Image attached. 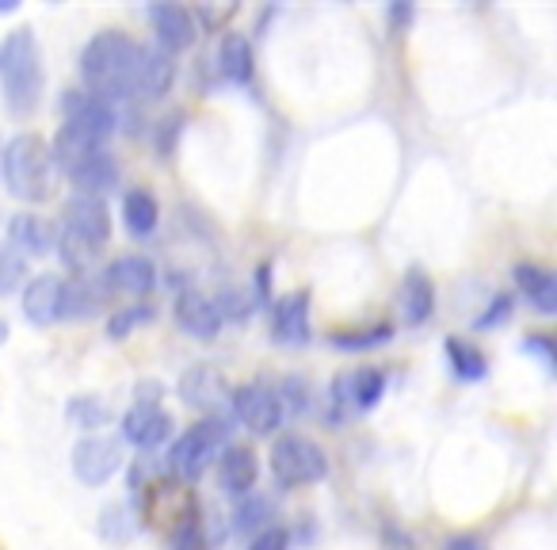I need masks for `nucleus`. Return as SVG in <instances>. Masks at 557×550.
Instances as JSON below:
<instances>
[{
	"label": "nucleus",
	"mask_w": 557,
	"mask_h": 550,
	"mask_svg": "<svg viewBox=\"0 0 557 550\" xmlns=\"http://www.w3.org/2000/svg\"><path fill=\"white\" fill-rule=\"evenodd\" d=\"M157 318V310L149 303H138V306H123V310H115L108 318V337L111 341H126L131 333H138L141 326H149V321Z\"/></svg>",
	"instance_id": "obj_30"
},
{
	"label": "nucleus",
	"mask_w": 557,
	"mask_h": 550,
	"mask_svg": "<svg viewBox=\"0 0 557 550\" xmlns=\"http://www.w3.org/2000/svg\"><path fill=\"white\" fill-rule=\"evenodd\" d=\"M511 276H516V288H519V295L527 298V306H531L534 314H542V318H554V314H557V280H554V271L542 268V264H519Z\"/></svg>",
	"instance_id": "obj_23"
},
{
	"label": "nucleus",
	"mask_w": 557,
	"mask_h": 550,
	"mask_svg": "<svg viewBox=\"0 0 557 550\" xmlns=\"http://www.w3.org/2000/svg\"><path fill=\"white\" fill-rule=\"evenodd\" d=\"M0 180L20 203H47L58 184V164L50 157V142L35 131H24L4 146Z\"/></svg>",
	"instance_id": "obj_3"
},
{
	"label": "nucleus",
	"mask_w": 557,
	"mask_h": 550,
	"mask_svg": "<svg viewBox=\"0 0 557 550\" xmlns=\"http://www.w3.org/2000/svg\"><path fill=\"white\" fill-rule=\"evenodd\" d=\"M447 550H488V542L481 539V535H455V539L447 542Z\"/></svg>",
	"instance_id": "obj_37"
},
{
	"label": "nucleus",
	"mask_w": 557,
	"mask_h": 550,
	"mask_svg": "<svg viewBox=\"0 0 557 550\" xmlns=\"http://www.w3.org/2000/svg\"><path fill=\"white\" fill-rule=\"evenodd\" d=\"M62 111H65V123L92 134V138H100L103 146H108V138L115 134V123H119L115 108H111L108 100H100V96L85 93V88H70V93L62 96Z\"/></svg>",
	"instance_id": "obj_12"
},
{
	"label": "nucleus",
	"mask_w": 557,
	"mask_h": 550,
	"mask_svg": "<svg viewBox=\"0 0 557 550\" xmlns=\"http://www.w3.org/2000/svg\"><path fill=\"white\" fill-rule=\"evenodd\" d=\"M62 288L65 280H58V276H35V280L24 283V318L35 329L62 321Z\"/></svg>",
	"instance_id": "obj_18"
},
{
	"label": "nucleus",
	"mask_w": 557,
	"mask_h": 550,
	"mask_svg": "<svg viewBox=\"0 0 557 550\" xmlns=\"http://www.w3.org/2000/svg\"><path fill=\"white\" fill-rule=\"evenodd\" d=\"M9 245L20 256H50L58 245V230L39 215H12L9 218Z\"/></svg>",
	"instance_id": "obj_22"
},
{
	"label": "nucleus",
	"mask_w": 557,
	"mask_h": 550,
	"mask_svg": "<svg viewBox=\"0 0 557 550\" xmlns=\"http://www.w3.org/2000/svg\"><path fill=\"white\" fill-rule=\"evenodd\" d=\"M397 310H401L405 326H412V329L424 326V321L435 314V288L420 268H412L401 280V291H397Z\"/></svg>",
	"instance_id": "obj_24"
},
{
	"label": "nucleus",
	"mask_w": 557,
	"mask_h": 550,
	"mask_svg": "<svg viewBox=\"0 0 557 550\" xmlns=\"http://www.w3.org/2000/svg\"><path fill=\"white\" fill-rule=\"evenodd\" d=\"M230 410L252 436H271L287 417L283 402H278V390H271L268 382H248V387L233 390Z\"/></svg>",
	"instance_id": "obj_8"
},
{
	"label": "nucleus",
	"mask_w": 557,
	"mask_h": 550,
	"mask_svg": "<svg viewBox=\"0 0 557 550\" xmlns=\"http://www.w3.org/2000/svg\"><path fill=\"white\" fill-rule=\"evenodd\" d=\"M65 176L73 180L77 195H96V199H103V192H111V187L119 184V161L108 154V149H96V154H88L85 161L65 169Z\"/></svg>",
	"instance_id": "obj_21"
},
{
	"label": "nucleus",
	"mask_w": 557,
	"mask_h": 550,
	"mask_svg": "<svg viewBox=\"0 0 557 550\" xmlns=\"http://www.w3.org/2000/svg\"><path fill=\"white\" fill-rule=\"evenodd\" d=\"M218 478H222V489L230 497H248L256 493V481H260V463H256L252 448H240V443H230V448L218 455Z\"/></svg>",
	"instance_id": "obj_19"
},
{
	"label": "nucleus",
	"mask_w": 557,
	"mask_h": 550,
	"mask_svg": "<svg viewBox=\"0 0 557 550\" xmlns=\"http://www.w3.org/2000/svg\"><path fill=\"white\" fill-rule=\"evenodd\" d=\"M409 20H412L409 4H394V9H389V24H394V32H401V24H409Z\"/></svg>",
	"instance_id": "obj_38"
},
{
	"label": "nucleus",
	"mask_w": 557,
	"mask_h": 550,
	"mask_svg": "<svg viewBox=\"0 0 557 550\" xmlns=\"http://www.w3.org/2000/svg\"><path fill=\"white\" fill-rule=\"evenodd\" d=\"M9 333H12V329H9V321H4V318H0V344H4V341H9Z\"/></svg>",
	"instance_id": "obj_39"
},
{
	"label": "nucleus",
	"mask_w": 557,
	"mask_h": 550,
	"mask_svg": "<svg viewBox=\"0 0 557 550\" xmlns=\"http://www.w3.org/2000/svg\"><path fill=\"white\" fill-rule=\"evenodd\" d=\"M0 157H4V142H0Z\"/></svg>",
	"instance_id": "obj_40"
},
{
	"label": "nucleus",
	"mask_w": 557,
	"mask_h": 550,
	"mask_svg": "<svg viewBox=\"0 0 557 550\" xmlns=\"http://www.w3.org/2000/svg\"><path fill=\"white\" fill-rule=\"evenodd\" d=\"M394 341V326H374V329H356V333H336L333 349L341 352H371L382 349V344Z\"/></svg>",
	"instance_id": "obj_32"
},
{
	"label": "nucleus",
	"mask_w": 557,
	"mask_h": 550,
	"mask_svg": "<svg viewBox=\"0 0 557 550\" xmlns=\"http://www.w3.org/2000/svg\"><path fill=\"white\" fill-rule=\"evenodd\" d=\"M176 326H180V333L195 337V341H214L218 329L225 326V318L210 295H202V291H184V295L176 298Z\"/></svg>",
	"instance_id": "obj_16"
},
{
	"label": "nucleus",
	"mask_w": 557,
	"mask_h": 550,
	"mask_svg": "<svg viewBox=\"0 0 557 550\" xmlns=\"http://www.w3.org/2000/svg\"><path fill=\"white\" fill-rule=\"evenodd\" d=\"M141 42L123 32H100L88 39L85 54H81V77H85V93L100 96V100H131L134 73H138Z\"/></svg>",
	"instance_id": "obj_1"
},
{
	"label": "nucleus",
	"mask_w": 557,
	"mask_h": 550,
	"mask_svg": "<svg viewBox=\"0 0 557 550\" xmlns=\"http://www.w3.org/2000/svg\"><path fill=\"white\" fill-rule=\"evenodd\" d=\"M149 24H153V35H157V47L164 54H180L195 42L199 35V24H195L191 9L184 4H153L149 9Z\"/></svg>",
	"instance_id": "obj_15"
},
{
	"label": "nucleus",
	"mask_w": 557,
	"mask_h": 550,
	"mask_svg": "<svg viewBox=\"0 0 557 550\" xmlns=\"http://www.w3.org/2000/svg\"><path fill=\"white\" fill-rule=\"evenodd\" d=\"M523 352H527V356H539V359H542V367H546V371H554V337L531 333V337L523 341Z\"/></svg>",
	"instance_id": "obj_34"
},
{
	"label": "nucleus",
	"mask_w": 557,
	"mask_h": 550,
	"mask_svg": "<svg viewBox=\"0 0 557 550\" xmlns=\"http://www.w3.org/2000/svg\"><path fill=\"white\" fill-rule=\"evenodd\" d=\"M214 65H218V77L230 81V85H237V88L252 85V73H256L252 42H248L240 32H225L222 39H218Z\"/></svg>",
	"instance_id": "obj_20"
},
{
	"label": "nucleus",
	"mask_w": 557,
	"mask_h": 550,
	"mask_svg": "<svg viewBox=\"0 0 557 550\" xmlns=\"http://www.w3.org/2000/svg\"><path fill=\"white\" fill-rule=\"evenodd\" d=\"M176 81V62L161 47H141L138 73H134L131 100H161Z\"/></svg>",
	"instance_id": "obj_17"
},
{
	"label": "nucleus",
	"mask_w": 557,
	"mask_h": 550,
	"mask_svg": "<svg viewBox=\"0 0 557 550\" xmlns=\"http://www.w3.org/2000/svg\"><path fill=\"white\" fill-rule=\"evenodd\" d=\"M157 222H161V207H157V199L146 192V187H131V192L123 195L126 233H134V237H149V233L157 230Z\"/></svg>",
	"instance_id": "obj_25"
},
{
	"label": "nucleus",
	"mask_w": 557,
	"mask_h": 550,
	"mask_svg": "<svg viewBox=\"0 0 557 550\" xmlns=\"http://www.w3.org/2000/svg\"><path fill=\"white\" fill-rule=\"evenodd\" d=\"M42 85H47V73H42L39 39H35L32 27H12L0 39V96H4V108L20 119L32 115L42 100Z\"/></svg>",
	"instance_id": "obj_2"
},
{
	"label": "nucleus",
	"mask_w": 557,
	"mask_h": 550,
	"mask_svg": "<svg viewBox=\"0 0 557 550\" xmlns=\"http://www.w3.org/2000/svg\"><path fill=\"white\" fill-rule=\"evenodd\" d=\"M508 318H511V298L500 295V298H493V303H488V314H481V318H478V329L504 326Z\"/></svg>",
	"instance_id": "obj_36"
},
{
	"label": "nucleus",
	"mask_w": 557,
	"mask_h": 550,
	"mask_svg": "<svg viewBox=\"0 0 557 550\" xmlns=\"http://www.w3.org/2000/svg\"><path fill=\"white\" fill-rule=\"evenodd\" d=\"M103 291L126 298H146L157 291V264L141 253H123L103 271Z\"/></svg>",
	"instance_id": "obj_11"
},
{
	"label": "nucleus",
	"mask_w": 557,
	"mask_h": 550,
	"mask_svg": "<svg viewBox=\"0 0 557 550\" xmlns=\"http://www.w3.org/2000/svg\"><path fill=\"white\" fill-rule=\"evenodd\" d=\"M180 398H184L187 410L202 413V417H225L233 390H230V382L222 379V371L199 364L180 375Z\"/></svg>",
	"instance_id": "obj_9"
},
{
	"label": "nucleus",
	"mask_w": 557,
	"mask_h": 550,
	"mask_svg": "<svg viewBox=\"0 0 557 550\" xmlns=\"http://www.w3.org/2000/svg\"><path fill=\"white\" fill-rule=\"evenodd\" d=\"M271 337L283 349H302L310 344V291H290L275 303L271 314Z\"/></svg>",
	"instance_id": "obj_14"
},
{
	"label": "nucleus",
	"mask_w": 557,
	"mask_h": 550,
	"mask_svg": "<svg viewBox=\"0 0 557 550\" xmlns=\"http://www.w3.org/2000/svg\"><path fill=\"white\" fill-rule=\"evenodd\" d=\"M70 463H73V474H77L81 486L100 489L123 470V443L108 432H92V436H85V440H77Z\"/></svg>",
	"instance_id": "obj_7"
},
{
	"label": "nucleus",
	"mask_w": 557,
	"mask_h": 550,
	"mask_svg": "<svg viewBox=\"0 0 557 550\" xmlns=\"http://www.w3.org/2000/svg\"><path fill=\"white\" fill-rule=\"evenodd\" d=\"M131 509L126 504H108L100 512V539H108L111 547H123L126 539L134 535V524H131Z\"/></svg>",
	"instance_id": "obj_33"
},
{
	"label": "nucleus",
	"mask_w": 557,
	"mask_h": 550,
	"mask_svg": "<svg viewBox=\"0 0 557 550\" xmlns=\"http://www.w3.org/2000/svg\"><path fill=\"white\" fill-rule=\"evenodd\" d=\"M271 478L278 489H302L318 486L329 478V455L321 443L306 436H283L271 443Z\"/></svg>",
	"instance_id": "obj_5"
},
{
	"label": "nucleus",
	"mask_w": 557,
	"mask_h": 550,
	"mask_svg": "<svg viewBox=\"0 0 557 550\" xmlns=\"http://www.w3.org/2000/svg\"><path fill=\"white\" fill-rule=\"evenodd\" d=\"M172 417L161 410V405H149V402H134L131 410L123 413V440L138 451H153L161 443L172 440Z\"/></svg>",
	"instance_id": "obj_13"
},
{
	"label": "nucleus",
	"mask_w": 557,
	"mask_h": 550,
	"mask_svg": "<svg viewBox=\"0 0 557 550\" xmlns=\"http://www.w3.org/2000/svg\"><path fill=\"white\" fill-rule=\"evenodd\" d=\"M248 550H290V535L283 527H268V531L252 535Z\"/></svg>",
	"instance_id": "obj_35"
},
{
	"label": "nucleus",
	"mask_w": 557,
	"mask_h": 550,
	"mask_svg": "<svg viewBox=\"0 0 557 550\" xmlns=\"http://www.w3.org/2000/svg\"><path fill=\"white\" fill-rule=\"evenodd\" d=\"M268 520H271V501H268V497H260V493L240 497V504H237V531L240 535L268 531V527H271Z\"/></svg>",
	"instance_id": "obj_31"
},
{
	"label": "nucleus",
	"mask_w": 557,
	"mask_h": 550,
	"mask_svg": "<svg viewBox=\"0 0 557 550\" xmlns=\"http://www.w3.org/2000/svg\"><path fill=\"white\" fill-rule=\"evenodd\" d=\"M65 420H70L77 432L92 436V432H103V428H108L111 410L100 402V398L81 394V398H70V405H65Z\"/></svg>",
	"instance_id": "obj_27"
},
{
	"label": "nucleus",
	"mask_w": 557,
	"mask_h": 550,
	"mask_svg": "<svg viewBox=\"0 0 557 550\" xmlns=\"http://www.w3.org/2000/svg\"><path fill=\"white\" fill-rule=\"evenodd\" d=\"M230 417H202L199 425H191L169 451V474L180 486L199 481L210 466L218 463L225 448H230Z\"/></svg>",
	"instance_id": "obj_4"
},
{
	"label": "nucleus",
	"mask_w": 557,
	"mask_h": 550,
	"mask_svg": "<svg viewBox=\"0 0 557 550\" xmlns=\"http://www.w3.org/2000/svg\"><path fill=\"white\" fill-rule=\"evenodd\" d=\"M100 288L88 276H73L62 288V318H92L100 314Z\"/></svg>",
	"instance_id": "obj_26"
},
{
	"label": "nucleus",
	"mask_w": 557,
	"mask_h": 550,
	"mask_svg": "<svg viewBox=\"0 0 557 550\" xmlns=\"http://www.w3.org/2000/svg\"><path fill=\"white\" fill-rule=\"evenodd\" d=\"M62 233L85 241L88 248H96V253H100V248L111 241V210H108V203L96 199V195H73V199L62 207Z\"/></svg>",
	"instance_id": "obj_10"
},
{
	"label": "nucleus",
	"mask_w": 557,
	"mask_h": 550,
	"mask_svg": "<svg viewBox=\"0 0 557 550\" xmlns=\"http://www.w3.org/2000/svg\"><path fill=\"white\" fill-rule=\"evenodd\" d=\"M386 371L382 367H351V371H341L333 379V417H363L386 394Z\"/></svg>",
	"instance_id": "obj_6"
},
{
	"label": "nucleus",
	"mask_w": 557,
	"mask_h": 550,
	"mask_svg": "<svg viewBox=\"0 0 557 550\" xmlns=\"http://www.w3.org/2000/svg\"><path fill=\"white\" fill-rule=\"evenodd\" d=\"M24 283H27V260L9 241H0V298L24 291Z\"/></svg>",
	"instance_id": "obj_29"
},
{
	"label": "nucleus",
	"mask_w": 557,
	"mask_h": 550,
	"mask_svg": "<svg viewBox=\"0 0 557 550\" xmlns=\"http://www.w3.org/2000/svg\"><path fill=\"white\" fill-rule=\"evenodd\" d=\"M447 359H450V367H455V375L462 382H481L488 375L485 352H481L478 344H470V341H458V337H450V341H447Z\"/></svg>",
	"instance_id": "obj_28"
}]
</instances>
